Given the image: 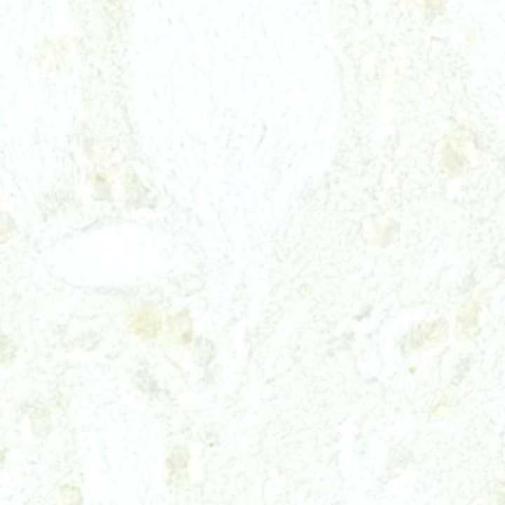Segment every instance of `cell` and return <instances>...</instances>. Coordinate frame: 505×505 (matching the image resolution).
I'll list each match as a JSON object with an SVG mask.
<instances>
[{
    "label": "cell",
    "instance_id": "6da1fadb",
    "mask_svg": "<svg viewBox=\"0 0 505 505\" xmlns=\"http://www.w3.org/2000/svg\"><path fill=\"white\" fill-rule=\"evenodd\" d=\"M135 331L137 334L145 335L147 337L154 336L156 334L159 322L153 314H142L138 316L137 321L135 322Z\"/></svg>",
    "mask_w": 505,
    "mask_h": 505
}]
</instances>
